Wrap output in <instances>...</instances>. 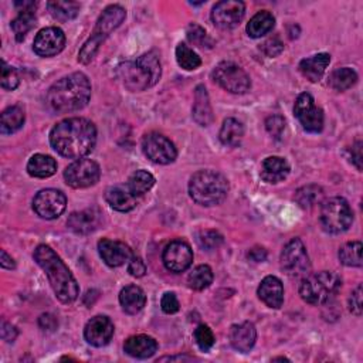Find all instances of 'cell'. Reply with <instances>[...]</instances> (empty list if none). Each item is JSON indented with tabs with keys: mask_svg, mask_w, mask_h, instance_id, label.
<instances>
[{
	"mask_svg": "<svg viewBox=\"0 0 363 363\" xmlns=\"http://www.w3.org/2000/svg\"><path fill=\"white\" fill-rule=\"evenodd\" d=\"M53 149L69 159H83L97 143V128L85 118H67L54 125L50 132Z\"/></svg>",
	"mask_w": 363,
	"mask_h": 363,
	"instance_id": "1",
	"label": "cell"
},
{
	"mask_svg": "<svg viewBox=\"0 0 363 363\" xmlns=\"http://www.w3.org/2000/svg\"><path fill=\"white\" fill-rule=\"evenodd\" d=\"M91 98V83L84 73H73L59 80L47 93L49 107L59 114L83 109Z\"/></svg>",
	"mask_w": 363,
	"mask_h": 363,
	"instance_id": "2",
	"label": "cell"
},
{
	"mask_svg": "<svg viewBox=\"0 0 363 363\" xmlns=\"http://www.w3.org/2000/svg\"><path fill=\"white\" fill-rule=\"evenodd\" d=\"M35 261L43 268L46 273L49 282L56 294V297L63 304H70L77 299L78 297V284L69 270V267L64 264V261L57 256V253L46 246L40 244L35 250Z\"/></svg>",
	"mask_w": 363,
	"mask_h": 363,
	"instance_id": "3",
	"label": "cell"
},
{
	"mask_svg": "<svg viewBox=\"0 0 363 363\" xmlns=\"http://www.w3.org/2000/svg\"><path fill=\"white\" fill-rule=\"evenodd\" d=\"M118 74L125 88L132 93H141L153 87L160 80L162 67L157 54L155 52H149L133 61L121 64Z\"/></svg>",
	"mask_w": 363,
	"mask_h": 363,
	"instance_id": "4",
	"label": "cell"
},
{
	"mask_svg": "<svg viewBox=\"0 0 363 363\" xmlns=\"http://www.w3.org/2000/svg\"><path fill=\"white\" fill-rule=\"evenodd\" d=\"M227 194L229 182L216 170H199L191 177L189 195L198 205L218 206L227 198Z\"/></svg>",
	"mask_w": 363,
	"mask_h": 363,
	"instance_id": "5",
	"label": "cell"
},
{
	"mask_svg": "<svg viewBox=\"0 0 363 363\" xmlns=\"http://www.w3.org/2000/svg\"><path fill=\"white\" fill-rule=\"evenodd\" d=\"M125 18H126V12L122 6H119V5L108 6L100 16L91 37L85 42V44L80 50L78 61H81L83 64H88L98 53L101 44L107 40V37L115 29H118L122 25Z\"/></svg>",
	"mask_w": 363,
	"mask_h": 363,
	"instance_id": "6",
	"label": "cell"
},
{
	"mask_svg": "<svg viewBox=\"0 0 363 363\" xmlns=\"http://www.w3.org/2000/svg\"><path fill=\"white\" fill-rule=\"evenodd\" d=\"M340 287L342 280L336 273L321 271L302 280L299 285V295L311 305H323L336 297Z\"/></svg>",
	"mask_w": 363,
	"mask_h": 363,
	"instance_id": "7",
	"label": "cell"
},
{
	"mask_svg": "<svg viewBox=\"0 0 363 363\" xmlns=\"http://www.w3.org/2000/svg\"><path fill=\"white\" fill-rule=\"evenodd\" d=\"M319 222L329 234H340L353 223V213L346 199L329 198L321 206Z\"/></svg>",
	"mask_w": 363,
	"mask_h": 363,
	"instance_id": "8",
	"label": "cell"
},
{
	"mask_svg": "<svg viewBox=\"0 0 363 363\" xmlns=\"http://www.w3.org/2000/svg\"><path fill=\"white\" fill-rule=\"evenodd\" d=\"M212 78L223 90L232 94H246L251 87L249 74L232 61H223L218 64L212 73Z\"/></svg>",
	"mask_w": 363,
	"mask_h": 363,
	"instance_id": "9",
	"label": "cell"
},
{
	"mask_svg": "<svg viewBox=\"0 0 363 363\" xmlns=\"http://www.w3.org/2000/svg\"><path fill=\"white\" fill-rule=\"evenodd\" d=\"M101 169L97 162L91 159H78L69 165L64 170L66 184L73 189H87L94 186L100 180Z\"/></svg>",
	"mask_w": 363,
	"mask_h": 363,
	"instance_id": "10",
	"label": "cell"
},
{
	"mask_svg": "<svg viewBox=\"0 0 363 363\" xmlns=\"http://www.w3.org/2000/svg\"><path fill=\"white\" fill-rule=\"evenodd\" d=\"M309 257L304 243L299 239H292L281 253V268L290 277H302L309 271Z\"/></svg>",
	"mask_w": 363,
	"mask_h": 363,
	"instance_id": "11",
	"label": "cell"
},
{
	"mask_svg": "<svg viewBox=\"0 0 363 363\" xmlns=\"http://www.w3.org/2000/svg\"><path fill=\"white\" fill-rule=\"evenodd\" d=\"M142 150L150 162L157 165H169L174 162L177 156L173 142L157 132H150L143 136Z\"/></svg>",
	"mask_w": 363,
	"mask_h": 363,
	"instance_id": "12",
	"label": "cell"
},
{
	"mask_svg": "<svg viewBox=\"0 0 363 363\" xmlns=\"http://www.w3.org/2000/svg\"><path fill=\"white\" fill-rule=\"evenodd\" d=\"M294 114L305 131L312 133H318L322 131L323 112L321 108L315 105V101L311 94L304 93L298 95L294 105Z\"/></svg>",
	"mask_w": 363,
	"mask_h": 363,
	"instance_id": "13",
	"label": "cell"
},
{
	"mask_svg": "<svg viewBox=\"0 0 363 363\" xmlns=\"http://www.w3.org/2000/svg\"><path fill=\"white\" fill-rule=\"evenodd\" d=\"M67 208V198L63 192L57 189H44L40 191L35 201L33 209L42 219L54 220L60 218Z\"/></svg>",
	"mask_w": 363,
	"mask_h": 363,
	"instance_id": "14",
	"label": "cell"
},
{
	"mask_svg": "<svg viewBox=\"0 0 363 363\" xmlns=\"http://www.w3.org/2000/svg\"><path fill=\"white\" fill-rule=\"evenodd\" d=\"M162 261L169 271L176 274L184 273L194 263V251L186 242L173 240L165 247Z\"/></svg>",
	"mask_w": 363,
	"mask_h": 363,
	"instance_id": "15",
	"label": "cell"
},
{
	"mask_svg": "<svg viewBox=\"0 0 363 363\" xmlns=\"http://www.w3.org/2000/svg\"><path fill=\"white\" fill-rule=\"evenodd\" d=\"M246 13V6L239 0H223V2L216 4L212 11V22L223 29H234L240 25Z\"/></svg>",
	"mask_w": 363,
	"mask_h": 363,
	"instance_id": "16",
	"label": "cell"
},
{
	"mask_svg": "<svg viewBox=\"0 0 363 363\" xmlns=\"http://www.w3.org/2000/svg\"><path fill=\"white\" fill-rule=\"evenodd\" d=\"M66 46V35L59 28H46L35 39L33 50L40 57L57 56Z\"/></svg>",
	"mask_w": 363,
	"mask_h": 363,
	"instance_id": "17",
	"label": "cell"
},
{
	"mask_svg": "<svg viewBox=\"0 0 363 363\" xmlns=\"http://www.w3.org/2000/svg\"><path fill=\"white\" fill-rule=\"evenodd\" d=\"M114 323L108 316L98 315L91 318L85 328H84V338L85 340L95 346V347H102L109 343V340L114 336Z\"/></svg>",
	"mask_w": 363,
	"mask_h": 363,
	"instance_id": "18",
	"label": "cell"
},
{
	"mask_svg": "<svg viewBox=\"0 0 363 363\" xmlns=\"http://www.w3.org/2000/svg\"><path fill=\"white\" fill-rule=\"evenodd\" d=\"M98 251L102 261L109 267H121L132 258V251L125 243L109 239L98 242Z\"/></svg>",
	"mask_w": 363,
	"mask_h": 363,
	"instance_id": "19",
	"label": "cell"
},
{
	"mask_svg": "<svg viewBox=\"0 0 363 363\" xmlns=\"http://www.w3.org/2000/svg\"><path fill=\"white\" fill-rule=\"evenodd\" d=\"M101 222L102 213L98 209H87L73 213L67 220V226L77 234H90L100 227Z\"/></svg>",
	"mask_w": 363,
	"mask_h": 363,
	"instance_id": "20",
	"label": "cell"
},
{
	"mask_svg": "<svg viewBox=\"0 0 363 363\" xmlns=\"http://www.w3.org/2000/svg\"><path fill=\"white\" fill-rule=\"evenodd\" d=\"M260 299L270 308L278 309L284 304V287L280 278L274 275L266 277L258 287Z\"/></svg>",
	"mask_w": 363,
	"mask_h": 363,
	"instance_id": "21",
	"label": "cell"
},
{
	"mask_svg": "<svg viewBox=\"0 0 363 363\" xmlns=\"http://www.w3.org/2000/svg\"><path fill=\"white\" fill-rule=\"evenodd\" d=\"M105 201L114 210L121 213L131 212L136 208V196L124 185L109 186L105 191Z\"/></svg>",
	"mask_w": 363,
	"mask_h": 363,
	"instance_id": "22",
	"label": "cell"
},
{
	"mask_svg": "<svg viewBox=\"0 0 363 363\" xmlns=\"http://www.w3.org/2000/svg\"><path fill=\"white\" fill-rule=\"evenodd\" d=\"M290 163L280 156H268L263 160L260 176L267 184H280V182L285 180L290 174Z\"/></svg>",
	"mask_w": 363,
	"mask_h": 363,
	"instance_id": "23",
	"label": "cell"
},
{
	"mask_svg": "<svg viewBox=\"0 0 363 363\" xmlns=\"http://www.w3.org/2000/svg\"><path fill=\"white\" fill-rule=\"evenodd\" d=\"M257 340V331L251 322H243L233 325L230 329V342L239 352H250Z\"/></svg>",
	"mask_w": 363,
	"mask_h": 363,
	"instance_id": "24",
	"label": "cell"
},
{
	"mask_svg": "<svg viewBox=\"0 0 363 363\" xmlns=\"http://www.w3.org/2000/svg\"><path fill=\"white\" fill-rule=\"evenodd\" d=\"M124 350L131 357L148 359L157 350V342L148 335H135L125 340Z\"/></svg>",
	"mask_w": 363,
	"mask_h": 363,
	"instance_id": "25",
	"label": "cell"
},
{
	"mask_svg": "<svg viewBox=\"0 0 363 363\" xmlns=\"http://www.w3.org/2000/svg\"><path fill=\"white\" fill-rule=\"evenodd\" d=\"M329 63H331V56L326 53H319L309 59H304L299 63V71L311 83H318L323 77Z\"/></svg>",
	"mask_w": 363,
	"mask_h": 363,
	"instance_id": "26",
	"label": "cell"
},
{
	"mask_svg": "<svg viewBox=\"0 0 363 363\" xmlns=\"http://www.w3.org/2000/svg\"><path fill=\"white\" fill-rule=\"evenodd\" d=\"M194 119L201 126H209L213 122V111H212L209 94L205 85L196 87L195 104H194Z\"/></svg>",
	"mask_w": 363,
	"mask_h": 363,
	"instance_id": "27",
	"label": "cell"
},
{
	"mask_svg": "<svg viewBox=\"0 0 363 363\" xmlns=\"http://www.w3.org/2000/svg\"><path fill=\"white\" fill-rule=\"evenodd\" d=\"M119 302L126 314L135 315L143 309L146 304V295L141 287L128 285L119 292Z\"/></svg>",
	"mask_w": 363,
	"mask_h": 363,
	"instance_id": "28",
	"label": "cell"
},
{
	"mask_svg": "<svg viewBox=\"0 0 363 363\" xmlns=\"http://www.w3.org/2000/svg\"><path fill=\"white\" fill-rule=\"evenodd\" d=\"M28 172L33 177L46 179L57 172V162L54 157L43 153L33 155L28 163Z\"/></svg>",
	"mask_w": 363,
	"mask_h": 363,
	"instance_id": "29",
	"label": "cell"
},
{
	"mask_svg": "<svg viewBox=\"0 0 363 363\" xmlns=\"http://www.w3.org/2000/svg\"><path fill=\"white\" fill-rule=\"evenodd\" d=\"M274 26H275L274 16L270 12L263 11L251 18V20L247 25V33L253 39H260L268 35L274 29Z\"/></svg>",
	"mask_w": 363,
	"mask_h": 363,
	"instance_id": "30",
	"label": "cell"
},
{
	"mask_svg": "<svg viewBox=\"0 0 363 363\" xmlns=\"http://www.w3.org/2000/svg\"><path fill=\"white\" fill-rule=\"evenodd\" d=\"M220 141L226 146H239L244 136V126L236 118H227L220 129Z\"/></svg>",
	"mask_w": 363,
	"mask_h": 363,
	"instance_id": "31",
	"label": "cell"
},
{
	"mask_svg": "<svg viewBox=\"0 0 363 363\" xmlns=\"http://www.w3.org/2000/svg\"><path fill=\"white\" fill-rule=\"evenodd\" d=\"M23 124H25V111L18 105L9 107L2 114L0 131H2V133H5V135L15 133L23 126Z\"/></svg>",
	"mask_w": 363,
	"mask_h": 363,
	"instance_id": "32",
	"label": "cell"
},
{
	"mask_svg": "<svg viewBox=\"0 0 363 363\" xmlns=\"http://www.w3.org/2000/svg\"><path fill=\"white\" fill-rule=\"evenodd\" d=\"M356 81H357V74L355 70L349 67H340L333 70L328 78L329 87L333 88L335 91H345L353 87Z\"/></svg>",
	"mask_w": 363,
	"mask_h": 363,
	"instance_id": "33",
	"label": "cell"
},
{
	"mask_svg": "<svg viewBox=\"0 0 363 363\" xmlns=\"http://www.w3.org/2000/svg\"><path fill=\"white\" fill-rule=\"evenodd\" d=\"M155 185V177L146 170H136L128 180V189L138 198L149 192Z\"/></svg>",
	"mask_w": 363,
	"mask_h": 363,
	"instance_id": "34",
	"label": "cell"
},
{
	"mask_svg": "<svg viewBox=\"0 0 363 363\" xmlns=\"http://www.w3.org/2000/svg\"><path fill=\"white\" fill-rule=\"evenodd\" d=\"M47 9L50 15L60 22H69L77 18L80 12V4L77 2H49Z\"/></svg>",
	"mask_w": 363,
	"mask_h": 363,
	"instance_id": "35",
	"label": "cell"
},
{
	"mask_svg": "<svg viewBox=\"0 0 363 363\" xmlns=\"http://www.w3.org/2000/svg\"><path fill=\"white\" fill-rule=\"evenodd\" d=\"M213 282V271L209 266H198L188 277V284L195 291H203Z\"/></svg>",
	"mask_w": 363,
	"mask_h": 363,
	"instance_id": "36",
	"label": "cell"
},
{
	"mask_svg": "<svg viewBox=\"0 0 363 363\" xmlns=\"http://www.w3.org/2000/svg\"><path fill=\"white\" fill-rule=\"evenodd\" d=\"M339 260L346 267H362V243L350 242L340 247Z\"/></svg>",
	"mask_w": 363,
	"mask_h": 363,
	"instance_id": "37",
	"label": "cell"
},
{
	"mask_svg": "<svg viewBox=\"0 0 363 363\" xmlns=\"http://www.w3.org/2000/svg\"><path fill=\"white\" fill-rule=\"evenodd\" d=\"M36 26V15L35 11L20 12L19 16L12 22V30L16 36L18 42H22L26 35Z\"/></svg>",
	"mask_w": 363,
	"mask_h": 363,
	"instance_id": "38",
	"label": "cell"
},
{
	"mask_svg": "<svg viewBox=\"0 0 363 363\" xmlns=\"http://www.w3.org/2000/svg\"><path fill=\"white\" fill-rule=\"evenodd\" d=\"M176 60H177V64L184 69V70H188V71H192V70H196L201 67L202 64V60L201 57L191 49L188 47L186 44L180 43L177 47H176Z\"/></svg>",
	"mask_w": 363,
	"mask_h": 363,
	"instance_id": "39",
	"label": "cell"
},
{
	"mask_svg": "<svg viewBox=\"0 0 363 363\" xmlns=\"http://www.w3.org/2000/svg\"><path fill=\"white\" fill-rule=\"evenodd\" d=\"M322 189L319 186L315 185H309V186H304L301 188L297 194H295V201L302 208V209H309L312 206H315L316 203L321 202L322 199Z\"/></svg>",
	"mask_w": 363,
	"mask_h": 363,
	"instance_id": "40",
	"label": "cell"
},
{
	"mask_svg": "<svg viewBox=\"0 0 363 363\" xmlns=\"http://www.w3.org/2000/svg\"><path fill=\"white\" fill-rule=\"evenodd\" d=\"M188 39L192 44L201 47V49H212L213 46V42L212 39L208 36V33L205 32V29H202L201 26L198 25H191L189 29H188Z\"/></svg>",
	"mask_w": 363,
	"mask_h": 363,
	"instance_id": "41",
	"label": "cell"
},
{
	"mask_svg": "<svg viewBox=\"0 0 363 363\" xmlns=\"http://www.w3.org/2000/svg\"><path fill=\"white\" fill-rule=\"evenodd\" d=\"M19 76L16 73V70L9 66L6 61L2 63V77H0V84H2L4 90L8 91H15L19 87Z\"/></svg>",
	"mask_w": 363,
	"mask_h": 363,
	"instance_id": "42",
	"label": "cell"
},
{
	"mask_svg": "<svg viewBox=\"0 0 363 363\" xmlns=\"http://www.w3.org/2000/svg\"><path fill=\"white\" fill-rule=\"evenodd\" d=\"M198 243L205 250H215L222 246L223 236L216 230H203L198 236Z\"/></svg>",
	"mask_w": 363,
	"mask_h": 363,
	"instance_id": "43",
	"label": "cell"
},
{
	"mask_svg": "<svg viewBox=\"0 0 363 363\" xmlns=\"http://www.w3.org/2000/svg\"><path fill=\"white\" fill-rule=\"evenodd\" d=\"M195 340L202 350L208 352L215 345V335L208 325H201L195 331Z\"/></svg>",
	"mask_w": 363,
	"mask_h": 363,
	"instance_id": "44",
	"label": "cell"
},
{
	"mask_svg": "<svg viewBox=\"0 0 363 363\" xmlns=\"http://www.w3.org/2000/svg\"><path fill=\"white\" fill-rule=\"evenodd\" d=\"M266 128L268 131V133L275 138V139H281L282 132L285 129V119L281 115H273L268 117L266 121Z\"/></svg>",
	"mask_w": 363,
	"mask_h": 363,
	"instance_id": "45",
	"label": "cell"
},
{
	"mask_svg": "<svg viewBox=\"0 0 363 363\" xmlns=\"http://www.w3.org/2000/svg\"><path fill=\"white\" fill-rule=\"evenodd\" d=\"M263 52L266 53V56L268 57H277L282 53L284 50V44L282 42L278 39V37H273V39H268L263 46H261Z\"/></svg>",
	"mask_w": 363,
	"mask_h": 363,
	"instance_id": "46",
	"label": "cell"
},
{
	"mask_svg": "<svg viewBox=\"0 0 363 363\" xmlns=\"http://www.w3.org/2000/svg\"><path fill=\"white\" fill-rule=\"evenodd\" d=\"M160 307L165 314H176L179 311V301L173 292H166L160 299Z\"/></svg>",
	"mask_w": 363,
	"mask_h": 363,
	"instance_id": "47",
	"label": "cell"
},
{
	"mask_svg": "<svg viewBox=\"0 0 363 363\" xmlns=\"http://www.w3.org/2000/svg\"><path fill=\"white\" fill-rule=\"evenodd\" d=\"M362 285L359 284L356 287V290L350 294V298H349V309L352 314H355L356 316H360L362 315Z\"/></svg>",
	"mask_w": 363,
	"mask_h": 363,
	"instance_id": "48",
	"label": "cell"
},
{
	"mask_svg": "<svg viewBox=\"0 0 363 363\" xmlns=\"http://www.w3.org/2000/svg\"><path fill=\"white\" fill-rule=\"evenodd\" d=\"M128 273L135 278L143 277L146 273V266H145L143 260L141 257H132L128 264Z\"/></svg>",
	"mask_w": 363,
	"mask_h": 363,
	"instance_id": "49",
	"label": "cell"
},
{
	"mask_svg": "<svg viewBox=\"0 0 363 363\" xmlns=\"http://www.w3.org/2000/svg\"><path fill=\"white\" fill-rule=\"evenodd\" d=\"M349 159L356 166L357 170H362V141H356L349 149Z\"/></svg>",
	"mask_w": 363,
	"mask_h": 363,
	"instance_id": "50",
	"label": "cell"
},
{
	"mask_svg": "<svg viewBox=\"0 0 363 363\" xmlns=\"http://www.w3.org/2000/svg\"><path fill=\"white\" fill-rule=\"evenodd\" d=\"M39 325H40V328H42L43 331L53 332V331L57 328L59 322H57L56 316H53L52 314H44V315H42V316H40V319H39Z\"/></svg>",
	"mask_w": 363,
	"mask_h": 363,
	"instance_id": "51",
	"label": "cell"
},
{
	"mask_svg": "<svg viewBox=\"0 0 363 363\" xmlns=\"http://www.w3.org/2000/svg\"><path fill=\"white\" fill-rule=\"evenodd\" d=\"M0 335L2 339L6 342H13L18 338V329L8 322H2V329H0Z\"/></svg>",
	"mask_w": 363,
	"mask_h": 363,
	"instance_id": "52",
	"label": "cell"
},
{
	"mask_svg": "<svg viewBox=\"0 0 363 363\" xmlns=\"http://www.w3.org/2000/svg\"><path fill=\"white\" fill-rule=\"evenodd\" d=\"M249 258L256 261V263H261V261H264L267 258V251L263 247H254V249L250 250Z\"/></svg>",
	"mask_w": 363,
	"mask_h": 363,
	"instance_id": "53",
	"label": "cell"
},
{
	"mask_svg": "<svg viewBox=\"0 0 363 363\" xmlns=\"http://www.w3.org/2000/svg\"><path fill=\"white\" fill-rule=\"evenodd\" d=\"M0 266H2V268H6V270H15L16 268L15 260L5 250H2V258H0Z\"/></svg>",
	"mask_w": 363,
	"mask_h": 363,
	"instance_id": "54",
	"label": "cell"
},
{
	"mask_svg": "<svg viewBox=\"0 0 363 363\" xmlns=\"http://www.w3.org/2000/svg\"><path fill=\"white\" fill-rule=\"evenodd\" d=\"M274 360H288V359H285V357H275Z\"/></svg>",
	"mask_w": 363,
	"mask_h": 363,
	"instance_id": "55",
	"label": "cell"
}]
</instances>
